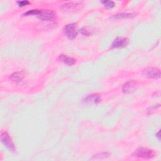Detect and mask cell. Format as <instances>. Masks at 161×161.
<instances>
[{
    "label": "cell",
    "mask_w": 161,
    "mask_h": 161,
    "mask_svg": "<svg viewBox=\"0 0 161 161\" xmlns=\"http://www.w3.org/2000/svg\"><path fill=\"white\" fill-rule=\"evenodd\" d=\"M40 9H31L23 14L24 16H30V15H36L37 16L40 13Z\"/></svg>",
    "instance_id": "obj_14"
},
{
    "label": "cell",
    "mask_w": 161,
    "mask_h": 161,
    "mask_svg": "<svg viewBox=\"0 0 161 161\" xmlns=\"http://www.w3.org/2000/svg\"><path fill=\"white\" fill-rule=\"evenodd\" d=\"M64 35L70 40L74 39L77 35V30L75 26L71 23L66 25L63 28Z\"/></svg>",
    "instance_id": "obj_3"
},
{
    "label": "cell",
    "mask_w": 161,
    "mask_h": 161,
    "mask_svg": "<svg viewBox=\"0 0 161 161\" xmlns=\"http://www.w3.org/2000/svg\"><path fill=\"white\" fill-rule=\"evenodd\" d=\"M58 59L69 66L74 65L76 62V60L74 58L67 56L66 55H60L58 57Z\"/></svg>",
    "instance_id": "obj_9"
},
{
    "label": "cell",
    "mask_w": 161,
    "mask_h": 161,
    "mask_svg": "<svg viewBox=\"0 0 161 161\" xmlns=\"http://www.w3.org/2000/svg\"><path fill=\"white\" fill-rule=\"evenodd\" d=\"M101 3L108 9L113 8L114 6V3L113 1H102Z\"/></svg>",
    "instance_id": "obj_13"
},
{
    "label": "cell",
    "mask_w": 161,
    "mask_h": 161,
    "mask_svg": "<svg viewBox=\"0 0 161 161\" xmlns=\"http://www.w3.org/2000/svg\"><path fill=\"white\" fill-rule=\"evenodd\" d=\"M23 77H24V74L23 72H16L13 73L10 75L9 79L11 80V81L18 83L21 81Z\"/></svg>",
    "instance_id": "obj_11"
},
{
    "label": "cell",
    "mask_w": 161,
    "mask_h": 161,
    "mask_svg": "<svg viewBox=\"0 0 161 161\" xmlns=\"http://www.w3.org/2000/svg\"><path fill=\"white\" fill-rule=\"evenodd\" d=\"M136 16V13H121L116 14H114L110 18L112 19H126L132 18Z\"/></svg>",
    "instance_id": "obj_8"
},
{
    "label": "cell",
    "mask_w": 161,
    "mask_h": 161,
    "mask_svg": "<svg viewBox=\"0 0 161 161\" xmlns=\"http://www.w3.org/2000/svg\"><path fill=\"white\" fill-rule=\"evenodd\" d=\"M133 155L134 157L148 159V158H153L155 155V153L153 150L151 149L140 147L137 148L136 150H135V152L133 153Z\"/></svg>",
    "instance_id": "obj_1"
},
{
    "label": "cell",
    "mask_w": 161,
    "mask_h": 161,
    "mask_svg": "<svg viewBox=\"0 0 161 161\" xmlns=\"http://www.w3.org/2000/svg\"><path fill=\"white\" fill-rule=\"evenodd\" d=\"M36 16L41 20L51 21L55 19L56 14L51 9H40V13Z\"/></svg>",
    "instance_id": "obj_2"
},
{
    "label": "cell",
    "mask_w": 161,
    "mask_h": 161,
    "mask_svg": "<svg viewBox=\"0 0 161 161\" xmlns=\"http://www.w3.org/2000/svg\"><path fill=\"white\" fill-rule=\"evenodd\" d=\"M1 142L6 146V147L11 152H14L15 150L14 145L10 138L9 134L7 132H3L1 135Z\"/></svg>",
    "instance_id": "obj_4"
},
{
    "label": "cell",
    "mask_w": 161,
    "mask_h": 161,
    "mask_svg": "<svg viewBox=\"0 0 161 161\" xmlns=\"http://www.w3.org/2000/svg\"><path fill=\"white\" fill-rule=\"evenodd\" d=\"M128 39L125 37H117L114 41L112 42L111 45V48H123L128 44Z\"/></svg>",
    "instance_id": "obj_6"
},
{
    "label": "cell",
    "mask_w": 161,
    "mask_h": 161,
    "mask_svg": "<svg viewBox=\"0 0 161 161\" xmlns=\"http://www.w3.org/2000/svg\"><path fill=\"white\" fill-rule=\"evenodd\" d=\"M157 137H158V139H159V140H160V131H158V133H157Z\"/></svg>",
    "instance_id": "obj_17"
},
{
    "label": "cell",
    "mask_w": 161,
    "mask_h": 161,
    "mask_svg": "<svg viewBox=\"0 0 161 161\" xmlns=\"http://www.w3.org/2000/svg\"><path fill=\"white\" fill-rule=\"evenodd\" d=\"M135 82L133 80H129L124 84L122 88V91L125 93H130L133 90V89L135 88Z\"/></svg>",
    "instance_id": "obj_10"
},
{
    "label": "cell",
    "mask_w": 161,
    "mask_h": 161,
    "mask_svg": "<svg viewBox=\"0 0 161 161\" xmlns=\"http://www.w3.org/2000/svg\"><path fill=\"white\" fill-rule=\"evenodd\" d=\"M16 3H17L18 5L21 7L28 5L30 3V2L28 1H17Z\"/></svg>",
    "instance_id": "obj_15"
},
{
    "label": "cell",
    "mask_w": 161,
    "mask_h": 161,
    "mask_svg": "<svg viewBox=\"0 0 161 161\" xmlns=\"http://www.w3.org/2000/svg\"><path fill=\"white\" fill-rule=\"evenodd\" d=\"M101 100V98L100 97V96L97 94H90L88 95L87 96H86L83 102L86 104H97L99 103H100Z\"/></svg>",
    "instance_id": "obj_7"
},
{
    "label": "cell",
    "mask_w": 161,
    "mask_h": 161,
    "mask_svg": "<svg viewBox=\"0 0 161 161\" xmlns=\"http://www.w3.org/2000/svg\"><path fill=\"white\" fill-rule=\"evenodd\" d=\"M78 5H79V3H74V2H71V3H65L64 4H63L62 6V9H72V8H74L76 6H77Z\"/></svg>",
    "instance_id": "obj_12"
},
{
    "label": "cell",
    "mask_w": 161,
    "mask_h": 161,
    "mask_svg": "<svg viewBox=\"0 0 161 161\" xmlns=\"http://www.w3.org/2000/svg\"><path fill=\"white\" fill-rule=\"evenodd\" d=\"M143 74L150 79H158L160 77V70L153 67H149L143 70Z\"/></svg>",
    "instance_id": "obj_5"
},
{
    "label": "cell",
    "mask_w": 161,
    "mask_h": 161,
    "mask_svg": "<svg viewBox=\"0 0 161 161\" xmlns=\"http://www.w3.org/2000/svg\"><path fill=\"white\" fill-rule=\"evenodd\" d=\"M80 33L85 36H89L90 35V31L87 29V28H82L80 30Z\"/></svg>",
    "instance_id": "obj_16"
}]
</instances>
